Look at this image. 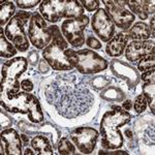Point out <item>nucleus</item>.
Wrapping results in <instances>:
<instances>
[{
	"label": "nucleus",
	"instance_id": "obj_12",
	"mask_svg": "<svg viewBox=\"0 0 155 155\" xmlns=\"http://www.w3.org/2000/svg\"><path fill=\"white\" fill-rule=\"evenodd\" d=\"M71 139L83 154L93 152L98 139V132L92 127H79L71 134Z\"/></svg>",
	"mask_w": 155,
	"mask_h": 155
},
{
	"label": "nucleus",
	"instance_id": "obj_13",
	"mask_svg": "<svg viewBox=\"0 0 155 155\" xmlns=\"http://www.w3.org/2000/svg\"><path fill=\"white\" fill-rule=\"evenodd\" d=\"M92 29L102 41H109L113 37L115 26L109 14L98 8L92 17Z\"/></svg>",
	"mask_w": 155,
	"mask_h": 155
},
{
	"label": "nucleus",
	"instance_id": "obj_19",
	"mask_svg": "<svg viewBox=\"0 0 155 155\" xmlns=\"http://www.w3.org/2000/svg\"><path fill=\"white\" fill-rule=\"evenodd\" d=\"M150 35H151V32L149 27L144 22H137L128 30V36L136 41H146Z\"/></svg>",
	"mask_w": 155,
	"mask_h": 155
},
{
	"label": "nucleus",
	"instance_id": "obj_37",
	"mask_svg": "<svg viewBox=\"0 0 155 155\" xmlns=\"http://www.w3.org/2000/svg\"><path fill=\"white\" fill-rule=\"evenodd\" d=\"M24 154H35V153H34V152H32V151H31V150H30V149H28V148H27L26 150H25Z\"/></svg>",
	"mask_w": 155,
	"mask_h": 155
},
{
	"label": "nucleus",
	"instance_id": "obj_31",
	"mask_svg": "<svg viewBox=\"0 0 155 155\" xmlns=\"http://www.w3.org/2000/svg\"><path fill=\"white\" fill-rule=\"evenodd\" d=\"M47 61H45V59L44 60H41V63H39V69H41V71L42 72H46L47 71H48V65H47V63H46Z\"/></svg>",
	"mask_w": 155,
	"mask_h": 155
},
{
	"label": "nucleus",
	"instance_id": "obj_34",
	"mask_svg": "<svg viewBox=\"0 0 155 155\" xmlns=\"http://www.w3.org/2000/svg\"><path fill=\"white\" fill-rule=\"evenodd\" d=\"M150 26H151L152 37H154V17H152V19H151V22H150Z\"/></svg>",
	"mask_w": 155,
	"mask_h": 155
},
{
	"label": "nucleus",
	"instance_id": "obj_21",
	"mask_svg": "<svg viewBox=\"0 0 155 155\" xmlns=\"http://www.w3.org/2000/svg\"><path fill=\"white\" fill-rule=\"evenodd\" d=\"M17 54L16 47H14L11 42L7 41L6 35L3 34V29L0 30V56L2 58H9Z\"/></svg>",
	"mask_w": 155,
	"mask_h": 155
},
{
	"label": "nucleus",
	"instance_id": "obj_33",
	"mask_svg": "<svg viewBox=\"0 0 155 155\" xmlns=\"http://www.w3.org/2000/svg\"><path fill=\"white\" fill-rule=\"evenodd\" d=\"M99 154H127L124 151H116V152H106V151H99Z\"/></svg>",
	"mask_w": 155,
	"mask_h": 155
},
{
	"label": "nucleus",
	"instance_id": "obj_18",
	"mask_svg": "<svg viewBox=\"0 0 155 155\" xmlns=\"http://www.w3.org/2000/svg\"><path fill=\"white\" fill-rule=\"evenodd\" d=\"M128 37H126L123 33L116 34L107 45V53L111 57H118L123 53L125 49Z\"/></svg>",
	"mask_w": 155,
	"mask_h": 155
},
{
	"label": "nucleus",
	"instance_id": "obj_10",
	"mask_svg": "<svg viewBox=\"0 0 155 155\" xmlns=\"http://www.w3.org/2000/svg\"><path fill=\"white\" fill-rule=\"evenodd\" d=\"M89 24V18L87 16L79 18L67 19L61 25V31L67 41L74 47H81L85 44L84 30Z\"/></svg>",
	"mask_w": 155,
	"mask_h": 155
},
{
	"label": "nucleus",
	"instance_id": "obj_14",
	"mask_svg": "<svg viewBox=\"0 0 155 155\" xmlns=\"http://www.w3.org/2000/svg\"><path fill=\"white\" fill-rule=\"evenodd\" d=\"M154 53V42L151 41H134L127 46L125 57L130 62L139 61L148 54Z\"/></svg>",
	"mask_w": 155,
	"mask_h": 155
},
{
	"label": "nucleus",
	"instance_id": "obj_35",
	"mask_svg": "<svg viewBox=\"0 0 155 155\" xmlns=\"http://www.w3.org/2000/svg\"><path fill=\"white\" fill-rule=\"evenodd\" d=\"M21 139H22V141H23L24 145H27V144H28L29 139L27 137V136H25V134H21Z\"/></svg>",
	"mask_w": 155,
	"mask_h": 155
},
{
	"label": "nucleus",
	"instance_id": "obj_27",
	"mask_svg": "<svg viewBox=\"0 0 155 155\" xmlns=\"http://www.w3.org/2000/svg\"><path fill=\"white\" fill-rule=\"evenodd\" d=\"M38 3H41V1L38 0H33V1H23V0H18L17 4L21 8H31V7L36 6Z\"/></svg>",
	"mask_w": 155,
	"mask_h": 155
},
{
	"label": "nucleus",
	"instance_id": "obj_29",
	"mask_svg": "<svg viewBox=\"0 0 155 155\" xmlns=\"http://www.w3.org/2000/svg\"><path fill=\"white\" fill-rule=\"evenodd\" d=\"M21 88L26 92H29L33 89V84L29 81V80H23L21 82Z\"/></svg>",
	"mask_w": 155,
	"mask_h": 155
},
{
	"label": "nucleus",
	"instance_id": "obj_6",
	"mask_svg": "<svg viewBox=\"0 0 155 155\" xmlns=\"http://www.w3.org/2000/svg\"><path fill=\"white\" fill-rule=\"evenodd\" d=\"M39 12L45 20L51 23H56L61 18L74 19L83 16L84 8L81 2L76 0H69V1L46 0L41 2Z\"/></svg>",
	"mask_w": 155,
	"mask_h": 155
},
{
	"label": "nucleus",
	"instance_id": "obj_4",
	"mask_svg": "<svg viewBox=\"0 0 155 155\" xmlns=\"http://www.w3.org/2000/svg\"><path fill=\"white\" fill-rule=\"evenodd\" d=\"M1 106L5 111L11 113L27 114L30 121L34 123H39L44 120L41 104L33 94L19 92L11 99H1Z\"/></svg>",
	"mask_w": 155,
	"mask_h": 155
},
{
	"label": "nucleus",
	"instance_id": "obj_28",
	"mask_svg": "<svg viewBox=\"0 0 155 155\" xmlns=\"http://www.w3.org/2000/svg\"><path fill=\"white\" fill-rule=\"evenodd\" d=\"M86 44L87 46L90 47V48H93V49H101V44L98 39H96L94 36H89L88 38L86 39Z\"/></svg>",
	"mask_w": 155,
	"mask_h": 155
},
{
	"label": "nucleus",
	"instance_id": "obj_30",
	"mask_svg": "<svg viewBox=\"0 0 155 155\" xmlns=\"http://www.w3.org/2000/svg\"><path fill=\"white\" fill-rule=\"evenodd\" d=\"M37 58H38V56H37V54L35 53V52H31L28 57V60L30 63L32 64H35V62H37Z\"/></svg>",
	"mask_w": 155,
	"mask_h": 155
},
{
	"label": "nucleus",
	"instance_id": "obj_23",
	"mask_svg": "<svg viewBox=\"0 0 155 155\" xmlns=\"http://www.w3.org/2000/svg\"><path fill=\"white\" fill-rule=\"evenodd\" d=\"M154 53L148 54L146 56H144L143 58L140 59L139 63H137V69L142 72H145L149 69L154 67Z\"/></svg>",
	"mask_w": 155,
	"mask_h": 155
},
{
	"label": "nucleus",
	"instance_id": "obj_2",
	"mask_svg": "<svg viewBox=\"0 0 155 155\" xmlns=\"http://www.w3.org/2000/svg\"><path fill=\"white\" fill-rule=\"evenodd\" d=\"M130 121V115L120 107H113L104 115L101 122V145L106 149H118L123 144L119 127Z\"/></svg>",
	"mask_w": 155,
	"mask_h": 155
},
{
	"label": "nucleus",
	"instance_id": "obj_9",
	"mask_svg": "<svg viewBox=\"0 0 155 155\" xmlns=\"http://www.w3.org/2000/svg\"><path fill=\"white\" fill-rule=\"evenodd\" d=\"M28 35L31 44L37 49H45L53 37L51 27H48L44 18L37 12L30 19Z\"/></svg>",
	"mask_w": 155,
	"mask_h": 155
},
{
	"label": "nucleus",
	"instance_id": "obj_25",
	"mask_svg": "<svg viewBox=\"0 0 155 155\" xmlns=\"http://www.w3.org/2000/svg\"><path fill=\"white\" fill-rule=\"evenodd\" d=\"M146 107H147L146 97H145L143 94L137 96L136 101H134V111H136L137 114H141L146 110Z\"/></svg>",
	"mask_w": 155,
	"mask_h": 155
},
{
	"label": "nucleus",
	"instance_id": "obj_15",
	"mask_svg": "<svg viewBox=\"0 0 155 155\" xmlns=\"http://www.w3.org/2000/svg\"><path fill=\"white\" fill-rule=\"evenodd\" d=\"M1 143L5 145V154L20 155L22 153V139L15 129L8 128L1 132Z\"/></svg>",
	"mask_w": 155,
	"mask_h": 155
},
{
	"label": "nucleus",
	"instance_id": "obj_17",
	"mask_svg": "<svg viewBox=\"0 0 155 155\" xmlns=\"http://www.w3.org/2000/svg\"><path fill=\"white\" fill-rule=\"evenodd\" d=\"M126 4L129 8L136 15L140 17L141 20H146L148 14H154V1H144V0H137V1H126Z\"/></svg>",
	"mask_w": 155,
	"mask_h": 155
},
{
	"label": "nucleus",
	"instance_id": "obj_16",
	"mask_svg": "<svg viewBox=\"0 0 155 155\" xmlns=\"http://www.w3.org/2000/svg\"><path fill=\"white\" fill-rule=\"evenodd\" d=\"M155 71L154 67L149 71L143 72L142 80L144 82L143 85V92L144 96L146 97L147 104H149V107L151 109L152 113L154 114L155 111Z\"/></svg>",
	"mask_w": 155,
	"mask_h": 155
},
{
	"label": "nucleus",
	"instance_id": "obj_32",
	"mask_svg": "<svg viewBox=\"0 0 155 155\" xmlns=\"http://www.w3.org/2000/svg\"><path fill=\"white\" fill-rule=\"evenodd\" d=\"M123 109L125 110V111H129V110L131 109V101H126L123 102Z\"/></svg>",
	"mask_w": 155,
	"mask_h": 155
},
{
	"label": "nucleus",
	"instance_id": "obj_5",
	"mask_svg": "<svg viewBox=\"0 0 155 155\" xmlns=\"http://www.w3.org/2000/svg\"><path fill=\"white\" fill-rule=\"evenodd\" d=\"M28 61L24 57H17L3 63L1 68V93L5 99H11L20 92L19 78L26 71Z\"/></svg>",
	"mask_w": 155,
	"mask_h": 155
},
{
	"label": "nucleus",
	"instance_id": "obj_20",
	"mask_svg": "<svg viewBox=\"0 0 155 155\" xmlns=\"http://www.w3.org/2000/svg\"><path fill=\"white\" fill-rule=\"evenodd\" d=\"M32 148L35 150L36 154H53V149L49 140L44 136H37L31 141Z\"/></svg>",
	"mask_w": 155,
	"mask_h": 155
},
{
	"label": "nucleus",
	"instance_id": "obj_26",
	"mask_svg": "<svg viewBox=\"0 0 155 155\" xmlns=\"http://www.w3.org/2000/svg\"><path fill=\"white\" fill-rule=\"evenodd\" d=\"M81 3H83V5L86 7L88 12H94L99 5V1L97 0H83L81 1Z\"/></svg>",
	"mask_w": 155,
	"mask_h": 155
},
{
	"label": "nucleus",
	"instance_id": "obj_22",
	"mask_svg": "<svg viewBox=\"0 0 155 155\" xmlns=\"http://www.w3.org/2000/svg\"><path fill=\"white\" fill-rule=\"evenodd\" d=\"M16 12L15 4L12 1H1V7H0V25L3 26L11 20L12 15Z\"/></svg>",
	"mask_w": 155,
	"mask_h": 155
},
{
	"label": "nucleus",
	"instance_id": "obj_3",
	"mask_svg": "<svg viewBox=\"0 0 155 155\" xmlns=\"http://www.w3.org/2000/svg\"><path fill=\"white\" fill-rule=\"evenodd\" d=\"M52 37L51 42L44 49L42 57L47 63L56 71H71L74 68L72 54L74 51L69 49L64 37L61 35L57 26H51Z\"/></svg>",
	"mask_w": 155,
	"mask_h": 155
},
{
	"label": "nucleus",
	"instance_id": "obj_36",
	"mask_svg": "<svg viewBox=\"0 0 155 155\" xmlns=\"http://www.w3.org/2000/svg\"><path fill=\"white\" fill-rule=\"evenodd\" d=\"M125 134H126V137H132V134H131V131L129 130V129H126V130H125Z\"/></svg>",
	"mask_w": 155,
	"mask_h": 155
},
{
	"label": "nucleus",
	"instance_id": "obj_24",
	"mask_svg": "<svg viewBox=\"0 0 155 155\" xmlns=\"http://www.w3.org/2000/svg\"><path fill=\"white\" fill-rule=\"evenodd\" d=\"M58 151L60 154H74L76 148L67 137H61L58 144Z\"/></svg>",
	"mask_w": 155,
	"mask_h": 155
},
{
	"label": "nucleus",
	"instance_id": "obj_8",
	"mask_svg": "<svg viewBox=\"0 0 155 155\" xmlns=\"http://www.w3.org/2000/svg\"><path fill=\"white\" fill-rule=\"evenodd\" d=\"M30 18L29 12H19L12 18L5 28V35L8 41H11L16 49L25 52L28 50L29 41L24 31V26L28 23Z\"/></svg>",
	"mask_w": 155,
	"mask_h": 155
},
{
	"label": "nucleus",
	"instance_id": "obj_1",
	"mask_svg": "<svg viewBox=\"0 0 155 155\" xmlns=\"http://www.w3.org/2000/svg\"><path fill=\"white\" fill-rule=\"evenodd\" d=\"M44 98L66 119L83 116L91 110L94 96L74 74H55L50 77L44 89Z\"/></svg>",
	"mask_w": 155,
	"mask_h": 155
},
{
	"label": "nucleus",
	"instance_id": "obj_7",
	"mask_svg": "<svg viewBox=\"0 0 155 155\" xmlns=\"http://www.w3.org/2000/svg\"><path fill=\"white\" fill-rule=\"evenodd\" d=\"M72 64L74 67L78 69V71L84 74H96L104 71L107 67L106 59L88 49L80 50L78 52L74 51Z\"/></svg>",
	"mask_w": 155,
	"mask_h": 155
},
{
	"label": "nucleus",
	"instance_id": "obj_11",
	"mask_svg": "<svg viewBox=\"0 0 155 155\" xmlns=\"http://www.w3.org/2000/svg\"><path fill=\"white\" fill-rule=\"evenodd\" d=\"M104 5H106L107 12L109 16L111 17L113 23L116 25L117 27L127 30L130 28V25L134 23L136 20V17L132 12H128L125 8L126 1H104Z\"/></svg>",
	"mask_w": 155,
	"mask_h": 155
}]
</instances>
